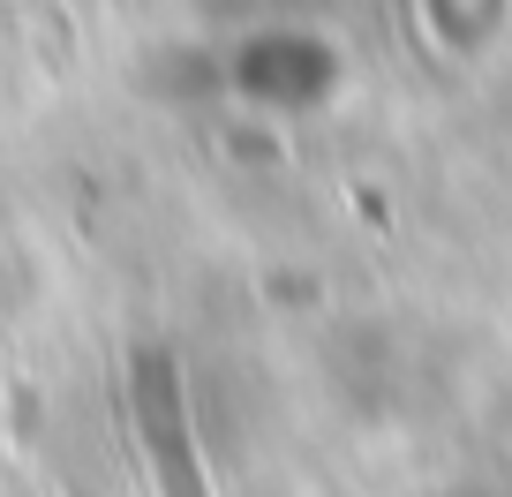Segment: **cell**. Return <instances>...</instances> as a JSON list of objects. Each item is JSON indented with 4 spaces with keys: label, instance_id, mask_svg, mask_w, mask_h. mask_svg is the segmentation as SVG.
I'll use <instances>...</instances> for the list:
<instances>
[{
    "label": "cell",
    "instance_id": "obj_1",
    "mask_svg": "<svg viewBox=\"0 0 512 497\" xmlns=\"http://www.w3.org/2000/svg\"><path fill=\"white\" fill-rule=\"evenodd\" d=\"M128 392H136V430H144L151 467H159V497H211L204 460H196L189 407H181V369H174V354L144 347V354H136V369H128Z\"/></svg>",
    "mask_w": 512,
    "mask_h": 497
}]
</instances>
